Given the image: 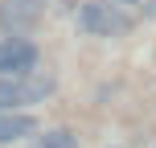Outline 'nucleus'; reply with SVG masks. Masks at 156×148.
I'll return each instance as SVG.
<instances>
[{
    "label": "nucleus",
    "mask_w": 156,
    "mask_h": 148,
    "mask_svg": "<svg viewBox=\"0 0 156 148\" xmlns=\"http://www.w3.org/2000/svg\"><path fill=\"white\" fill-rule=\"evenodd\" d=\"M78 25L90 37H119V33L132 29V16L119 4H111V0H86L82 13H78Z\"/></svg>",
    "instance_id": "1"
},
{
    "label": "nucleus",
    "mask_w": 156,
    "mask_h": 148,
    "mask_svg": "<svg viewBox=\"0 0 156 148\" xmlns=\"http://www.w3.org/2000/svg\"><path fill=\"white\" fill-rule=\"evenodd\" d=\"M54 95V78L49 74H21V78H0V111H16L21 103H41Z\"/></svg>",
    "instance_id": "2"
},
{
    "label": "nucleus",
    "mask_w": 156,
    "mask_h": 148,
    "mask_svg": "<svg viewBox=\"0 0 156 148\" xmlns=\"http://www.w3.org/2000/svg\"><path fill=\"white\" fill-rule=\"evenodd\" d=\"M37 66V45L25 37H4L0 41V78H21Z\"/></svg>",
    "instance_id": "3"
},
{
    "label": "nucleus",
    "mask_w": 156,
    "mask_h": 148,
    "mask_svg": "<svg viewBox=\"0 0 156 148\" xmlns=\"http://www.w3.org/2000/svg\"><path fill=\"white\" fill-rule=\"evenodd\" d=\"M45 16V0H0V29L4 33H29Z\"/></svg>",
    "instance_id": "4"
},
{
    "label": "nucleus",
    "mask_w": 156,
    "mask_h": 148,
    "mask_svg": "<svg viewBox=\"0 0 156 148\" xmlns=\"http://www.w3.org/2000/svg\"><path fill=\"white\" fill-rule=\"evenodd\" d=\"M33 132H37V119L33 115H25V111H0V144L25 140Z\"/></svg>",
    "instance_id": "5"
},
{
    "label": "nucleus",
    "mask_w": 156,
    "mask_h": 148,
    "mask_svg": "<svg viewBox=\"0 0 156 148\" xmlns=\"http://www.w3.org/2000/svg\"><path fill=\"white\" fill-rule=\"evenodd\" d=\"M29 148H78V136L70 132V128H54V132H41L33 136Z\"/></svg>",
    "instance_id": "6"
},
{
    "label": "nucleus",
    "mask_w": 156,
    "mask_h": 148,
    "mask_svg": "<svg viewBox=\"0 0 156 148\" xmlns=\"http://www.w3.org/2000/svg\"><path fill=\"white\" fill-rule=\"evenodd\" d=\"M111 4H119V8H123V4H140V0H111Z\"/></svg>",
    "instance_id": "7"
}]
</instances>
